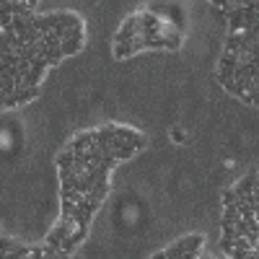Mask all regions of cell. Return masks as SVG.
<instances>
[{
	"label": "cell",
	"mask_w": 259,
	"mask_h": 259,
	"mask_svg": "<svg viewBox=\"0 0 259 259\" xmlns=\"http://www.w3.org/2000/svg\"><path fill=\"white\" fill-rule=\"evenodd\" d=\"M200 246H202V236L200 233H192V236H187V239L174 241V244L166 249V254H168V259H179L187 251H200Z\"/></svg>",
	"instance_id": "6da1fadb"
},
{
	"label": "cell",
	"mask_w": 259,
	"mask_h": 259,
	"mask_svg": "<svg viewBox=\"0 0 259 259\" xmlns=\"http://www.w3.org/2000/svg\"><path fill=\"white\" fill-rule=\"evenodd\" d=\"M36 94H39V89H18L16 94L3 96V106H6V109H13V106L29 104V101H34V99H36Z\"/></svg>",
	"instance_id": "7a4b0ae2"
},
{
	"label": "cell",
	"mask_w": 259,
	"mask_h": 259,
	"mask_svg": "<svg viewBox=\"0 0 259 259\" xmlns=\"http://www.w3.org/2000/svg\"><path fill=\"white\" fill-rule=\"evenodd\" d=\"M241 50H244V36H241V31H231V34H228V39H226V47H223V52L239 55Z\"/></svg>",
	"instance_id": "3957f363"
},
{
	"label": "cell",
	"mask_w": 259,
	"mask_h": 259,
	"mask_svg": "<svg viewBox=\"0 0 259 259\" xmlns=\"http://www.w3.org/2000/svg\"><path fill=\"white\" fill-rule=\"evenodd\" d=\"M135 52H140V50H138V45H135V39H133V41H124V45H114V57H117V60L133 57Z\"/></svg>",
	"instance_id": "277c9868"
},
{
	"label": "cell",
	"mask_w": 259,
	"mask_h": 259,
	"mask_svg": "<svg viewBox=\"0 0 259 259\" xmlns=\"http://www.w3.org/2000/svg\"><path fill=\"white\" fill-rule=\"evenodd\" d=\"M138 16H140V31H143V29H148V26H161V18H158L156 13L143 11V13H138Z\"/></svg>",
	"instance_id": "5b68a950"
},
{
	"label": "cell",
	"mask_w": 259,
	"mask_h": 259,
	"mask_svg": "<svg viewBox=\"0 0 259 259\" xmlns=\"http://www.w3.org/2000/svg\"><path fill=\"white\" fill-rule=\"evenodd\" d=\"M80 47H83V36H78V39H65V41H62V52H65V57H68V55H75Z\"/></svg>",
	"instance_id": "8992f818"
},
{
	"label": "cell",
	"mask_w": 259,
	"mask_h": 259,
	"mask_svg": "<svg viewBox=\"0 0 259 259\" xmlns=\"http://www.w3.org/2000/svg\"><path fill=\"white\" fill-rule=\"evenodd\" d=\"M239 202V194H236V189H226L223 192V207L226 205H236Z\"/></svg>",
	"instance_id": "52a82bcc"
},
{
	"label": "cell",
	"mask_w": 259,
	"mask_h": 259,
	"mask_svg": "<svg viewBox=\"0 0 259 259\" xmlns=\"http://www.w3.org/2000/svg\"><path fill=\"white\" fill-rule=\"evenodd\" d=\"M256 221H259V215H256Z\"/></svg>",
	"instance_id": "ba28073f"
}]
</instances>
